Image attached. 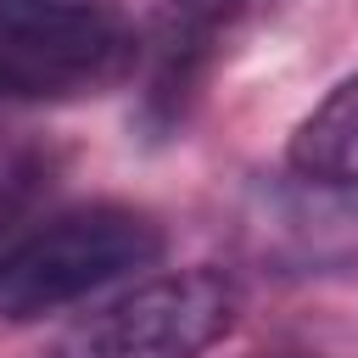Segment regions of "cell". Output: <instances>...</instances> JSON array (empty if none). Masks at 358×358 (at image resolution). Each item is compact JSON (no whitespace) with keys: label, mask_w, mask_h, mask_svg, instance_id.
<instances>
[{"label":"cell","mask_w":358,"mask_h":358,"mask_svg":"<svg viewBox=\"0 0 358 358\" xmlns=\"http://www.w3.org/2000/svg\"><path fill=\"white\" fill-rule=\"evenodd\" d=\"M162 257V229L117 201L56 213L0 252V319L34 324Z\"/></svg>","instance_id":"6da1fadb"},{"label":"cell","mask_w":358,"mask_h":358,"mask_svg":"<svg viewBox=\"0 0 358 358\" xmlns=\"http://www.w3.org/2000/svg\"><path fill=\"white\" fill-rule=\"evenodd\" d=\"M140 28L112 0H0V106H62L112 90Z\"/></svg>","instance_id":"7a4b0ae2"},{"label":"cell","mask_w":358,"mask_h":358,"mask_svg":"<svg viewBox=\"0 0 358 358\" xmlns=\"http://www.w3.org/2000/svg\"><path fill=\"white\" fill-rule=\"evenodd\" d=\"M235 313L241 291L224 268H173L90 313L62 341V358H196L235 324Z\"/></svg>","instance_id":"3957f363"},{"label":"cell","mask_w":358,"mask_h":358,"mask_svg":"<svg viewBox=\"0 0 358 358\" xmlns=\"http://www.w3.org/2000/svg\"><path fill=\"white\" fill-rule=\"evenodd\" d=\"M285 162L302 185L358 190V73L341 78L291 134Z\"/></svg>","instance_id":"277c9868"},{"label":"cell","mask_w":358,"mask_h":358,"mask_svg":"<svg viewBox=\"0 0 358 358\" xmlns=\"http://www.w3.org/2000/svg\"><path fill=\"white\" fill-rule=\"evenodd\" d=\"M263 0H168V11L179 17V28L190 34H213V28H229L241 22L246 11H257Z\"/></svg>","instance_id":"5b68a950"}]
</instances>
